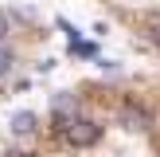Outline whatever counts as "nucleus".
<instances>
[{
	"label": "nucleus",
	"mask_w": 160,
	"mask_h": 157,
	"mask_svg": "<svg viewBox=\"0 0 160 157\" xmlns=\"http://www.w3.org/2000/svg\"><path fill=\"white\" fill-rule=\"evenodd\" d=\"M70 55H86V59H94V55H98V47H94V43H82V39H78V43H70Z\"/></svg>",
	"instance_id": "6"
},
{
	"label": "nucleus",
	"mask_w": 160,
	"mask_h": 157,
	"mask_svg": "<svg viewBox=\"0 0 160 157\" xmlns=\"http://www.w3.org/2000/svg\"><path fill=\"white\" fill-rule=\"evenodd\" d=\"M102 133H106V126H102V122H94V118H82V114H78L74 122L62 130V141H67L70 149H94V145L102 141Z\"/></svg>",
	"instance_id": "1"
},
{
	"label": "nucleus",
	"mask_w": 160,
	"mask_h": 157,
	"mask_svg": "<svg viewBox=\"0 0 160 157\" xmlns=\"http://www.w3.org/2000/svg\"><path fill=\"white\" fill-rule=\"evenodd\" d=\"M117 122H121L125 130H137V133L152 130V114H148L145 106H137V102H125V106H121V114H117Z\"/></svg>",
	"instance_id": "3"
},
{
	"label": "nucleus",
	"mask_w": 160,
	"mask_h": 157,
	"mask_svg": "<svg viewBox=\"0 0 160 157\" xmlns=\"http://www.w3.org/2000/svg\"><path fill=\"white\" fill-rule=\"evenodd\" d=\"M74 118H78V98H74V94H67V90H59V94L51 98V130L62 133Z\"/></svg>",
	"instance_id": "2"
},
{
	"label": "nucleus",
	"mask_w": 160,
	"mask_h": 157,
	"mask_svg": "<svg viewBox=\"0 0 160 157\" xmlns=\"http://www.w3.org/2000/svg\"><path fill=\"white\" fill-rule=\"evenodd\" d=\"M4 35H8V16L0 12V39H4Z\"/></svg>",
	"instance_id": "9"
},
{
	"label": "nucleus",
	"mask_w": 160,
	"mask_h": 157,
	"mask_svg": "<svg viewBox=\"0 0 160 157\" xmlns=\"http://www.w3.org/2000/svg\"><path fill=\"white\" fill-rule=\"evenodd\" d=\"M148 39H152V43L160 47V24H152V28H148Z\"/></svg>",
	"instance_id": "8"
},
{
	"label": "nucleus",
	"mask_w": 160,
	"mask_h": 157,
	"mask_svg": "<svg viewBox=\"0 0 160 157\" xmlns=\"http://www.w3.org/2000/svg\"><path fill=\"white\" fill-rule=\"evenodd\" d=\"M12 63H16V51H12L8 43H0V78L12 75Z\"/></svg>",
	"instance_id": "5"
},
{
	"label": "nucleus",
	"mask_w": 160,
	"mask_h": 157,
	"mask_svg": "<svg viewBox=\"0 0 160 157\" xmlns=\"http://www.w3.org/2000/svg\"><path fill=\"white\" fill-rule=\"evenodd\" d=\"M39 130V118L31 114V110H20V114H12V133L16 138H28V133Z\"/></svg>",
	"instance_id": "4"
},
{
	"label": "nucleus",
	"mask_w": 160,
	"mask_h": 157,
	"mask_svg": "<svg viewBox=\"0 0 160 157\" xmlns=\"http://www.w3.org/2000/svg\"><path fill=\"white\" fill-rule=\"evenodd\" d=\"M0 157H31V153H28V149H4Z\"/></svg>",
	"instance_id": "7"
}]
</instances>
